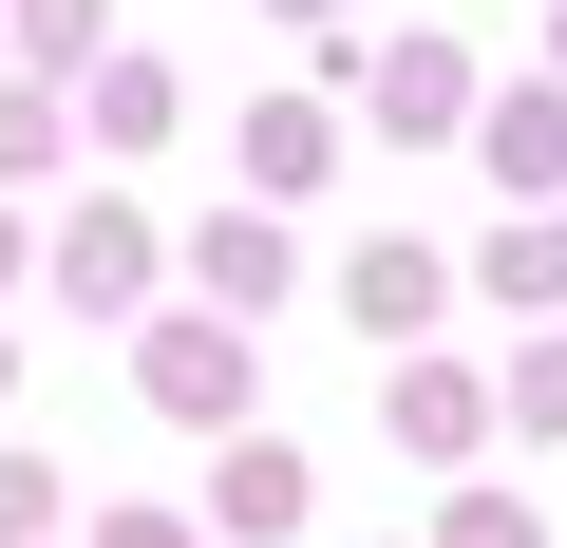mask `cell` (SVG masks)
Returning <instances> with one entry per match:
<instances>
[{
	"label": "cell",
	"mask_w": 567,
	"mask_h": 548,
	"mask_svg": "<svg viewBox=\"0 0 567 548\" xmlns=\"http://www.w3.org/2000/svg\"><path fill=\"white\" fill-rule=\"evenodd\" d=\"M511 416H529V435H567V341H548V360L511 379Z\"/></svg>",
	"instance_id": "cell-2"
},
{
	"label": "cell",
	"mask_w": 567,
	"mask_h": 548,
	"mask_svg": "<svg viewBox=\"0 0 567 548\" xmlns=\"http://www.w3.org/2000/svg\"><path fill=\"white\" fill-rule=\"evenodd\" d=\"M152 397L171 416H227V341H152Z\"/></svg>",
	"instance_id": "cell-1"
}]
</instances>
